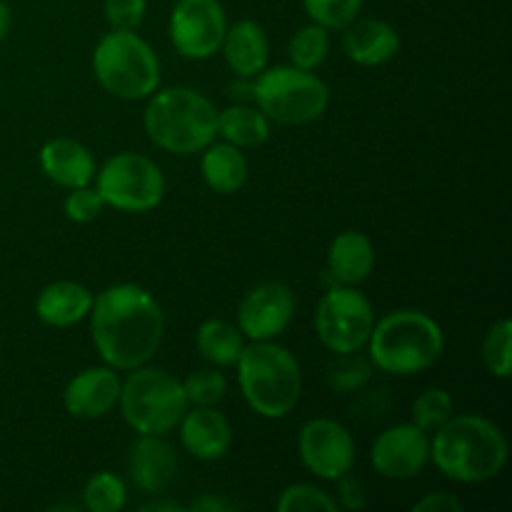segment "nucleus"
Wrapping results in <instances>:
<instances>
[{"label": "nucleus", "mask_w": 512, "mask_h": 512, "mask_svg": "<svg viewBox=\"0 0 512 512\" xmlns=\"http://www.w3.org/2000/svg\"><path fill=\"white\" fill-rule=\"evenodd\" d=\"M90 338L105 365L135 370L163 345L165 315L153 293L133 283L100 290L90 308Z\"/></svg>", "instance_id": "1"}, {"label": "nucleus", "mask_w": 512, "mask_h": 512, "mask_svg": "<svg viewBox=\"0 0 512 512\" xmlns=\"http://www.w3.org/2000/svg\"><path fill=\"white\" fill-rule=\"evenodd\" d=\"M430 460L455 483H488L508 463V438L483 415H453L430 438Z\"/></svg>", "instance_id": "2"}, {"label": "nucleus", "mask_w": 512, "mask_h": 512, "mask_svg": "<svg viewBox=\"0 0 512 512\" xmlns=\"http://www.w3.org/2000/svg\"><path fill=\"white\" fill-rule=\"evenodd\" d=\"M150 143L175 155L203 153L218 135V108L185 85L155 90L143 113Z\"/></svg>", "instance_id": "3"}, {"label": "nucleus", "mask_w": 512, "mask_h": 512, "mask_svg": "<svg viewBox=\"0 0 512 512\" xmlns=\"http://www.w3.org/2000/svg\"><path fill=\"white\" fill-rule=\"evenodd\" d=\"M238 383L245 403L260 418L280 420L293 413L303 393L300 363L275 340H250L238 358Z\"/></svg>", "instance_id": "4"}, {"label": "nucleus", "mask_w": 512, "mask_h": 512, "mask_svg": "<svg viewBox=\"0 0 512 512\" xmlns=\"http://www.w3.org/2000/svg\"><path fill=\"white\" fill-rule=\"evenodd\" d=\"M373 368L390 375H415L433 368L445 350L443 328L420 310H393L375 320L368 345Z\"/></svg>", "instance_id": "5"}, {"label": "nucleus", "mask_w": 512, "mask_h": 512, "mask_svg": "<svg viewBox=\"0 0 512 512\" xmlns=\"http://www.w3.org/2000/svg\"><path fill=\"white\" fill-rule=\"evenodd\" d=\"M93 73L110 95L145 100L160 88L155 50L135 30H110L93 50Z\"/></svg>", "instance_id": "6"}, {"label": "nucleus", "mask_w": 512, "mask_h": 512, "mask_svg": "<svg viewBox=\"0 0 512 512\" xmlns=\"http://www.w3.org/2000/svg\"><path fill=\"white\" fill-rule=\"evenodd\" d=\"M120 413L138 435H168L190 408L183 383L160 368L130 370L120 385Z\"/></svg>", "instance_id": "7"}, {"label": "nucleus", "mask_w": 512, "mask_h": 512, "mask_svg": "<svg viewBox=\"0 0 512 512\" xmlns=\"http://www.w3.org/2000/svg\"><path fill=\"white\" fill-rule=\"evenodd\" d=\"M253 103L275 123L305 125L328 110L330 90L313 70L275 65L253 78Z\"/></svg>", "instance_id": "8"}, {"label": "nucleus", "mask_w": 512, "mask_h": 512, "mask_svg": "<svg viewBox=\"0 0 512 512\" xmlns=\"http://www.w3.org/2000/svg\"><path fill=\"white\" fill-rule=\"evenodd\" d=\"M95 190L105 205L120 213H148L165 198V175L140 153H118L95 173Z\"/></svg>", "instance_id": "9"}, {"label": "nucleus", "mask_w": 512, "mask_h": 512, "mask_svg": "<svg viewBox=\"0 0 512 512\" xmlns=\"http://www.w3.org/2000/svg\"><path fill=\"white\" fill-rule=\"evenodd\" d=\"M375 325V310L368 295L355 285H333L315 310V333L335 355L360 353Z\"/></svg>", "instance_id": "10"}, {"label": "nucleus", "mask_w": 512, "mask_h": 512, "mask_svg": "<svg viewBox=\"0 0 512 512\" xmlns=\"http://www.w3.org/2000/svg\"><path fill=\"white\" fill-rule=\"evenodd\" d=\"M228 30L220 0H178L170 13L173 48L188 60L213 58Z\"/></svg>", "instance_id": "11"}, {"label": "nucleus", "mask_w": 512, "mask_h": 512, "mask_svg": "<svg viewBox=\"0 0 512 512\" xmlns=\"http://www.w3.org/2000/svg\"><path fill=\"white\" fill-rule=\"evenodd\" d=\"M298 453L315 478L338 480L353 470L355 440L338 420L313 418L300 428Z\"/></svg>", "instance_id": "12"}, {"label": "nucleus", "mask_w": 512, "mask_h": 512, "mask_svg": "<svg viewBox=\"0 0 512 512\" xmlns=\"http://www.w3.org/2000/svg\"><path fill=\"white\" fill-rule=\"evenodd\" d=\"M293 318V288L280 280L255 285L238 305V330L248 340H275L290 328Z\"/></svg>", "instance_id": "13"}, {"label": "nucleus", "mask_w": 512, "mask_h": 512, "mask_svg": "<svg viewBox=\"0 0 512 512\" xmlns=\"http://www.w3.org/2000/svg\"><path fill=\"white\" fill-rule=\"evenodd\" d=\"M375 473L388 480H410L430 463V435L413 423L383 430L370 448Z\"/></svg>", "instance_id": "14"}, {"label": "nucleus", "mask_w": 512, "mask_h": 512, "mask_svg": "<svg viewBox=\"0 0 512 512\" xmlns=\"http://www.w3.org/2000/svg\"><path fill=\"white\" fill-rule=\"evenodd\" d=\"M178 428L183 448L203 463L225 458L233 445V425L215 405H190Z\"/></svg>", "instance_id": "15"}, {"label": "nucleus", "mask_w": 512, "mask_h": 512, "mask_svg": "<svg viewBox=\"0 0 512 512\" xmlns=\"http://www.w3.org/2000/svg\"><path fill=\"white\" fill-rule=\"evenodd\" d=\"M120 385H123V380L110 365L83 370L65 385V410L78 420L105 418L118 405Z\"/></svg>", "instance_id": "16"}, {"label": "nucleus", "mask_w": 512, "mask_h": 512, "mask_svg": "<svg viewBox=\"0 0 512 512\" xmlns=\"http://www.w3.org/2000/svg\"><path fill=\"white\" fill-rule=\"evenodd\" d=\"M178 473V455L165 435H140L128 453V475L138 490L158 495L170 488Z\"/></svg>", "instance_id": "17"}, {"label": "nucleus", "mask_w": 512, "mask_h": 512, "mask_svg": "<svg viewBox=\"0 0 512 512\" xmlns=\"http://www.w3.org/2000/svg\"><path fill=\"white\" fill-rule=\"evenodd\" d=\"M40 168L45 178L60 188H83L93 183L98 165L93 153L73 138H53L40 148Z\"/></svg>", "instance_id": "18"}, {"label": "nucleus", "mask_w": 512, "mask_h": 512, "mask_svg": "<svg viewBox=\"0 0 512 512\" xmlns=\"http://www.w3.org/2000/svg\"><path fill=\"white\" fill-rule=\"evenodd\" d=\"M400 50V35L390 23L378 18H355L343 28V53L363 68H378L393 60Z\"/></svg>", "instance_id": "19"}, {"label": "nucleus", "mask_w": 512, "mask_h": 512, "mask_svg": "<svg viewBox=\"0 0 512 512\" xmlns=\"http://www.w3.org/2000/svg\"><path fill=\"white\" fill-rule=\"evenodd\" d=\"M220 50H223L228 68L238 78H255L268 68V33L255 20H238L235 25H228Z\"/></svg>", "instance_id": "20"}, {"label": "nucleus", "mask_w": 512, "mask_h": 512, "mask_svg": "<svg viewBox=\"0 0 512 512\" xmlns=\"http://www.w3.org/2000/svg\"><path fill=\"white\" fill-rule=\"evenodd\" d=\"M375 268L373 240L360 230L335 235L328 250V275L335 285H360Z\"/></svg>", "instance_id": "21"}, {"label": "nucleus", "mask_w": 512, "mask_h": 512, "mask_svg": "<svg viewBox=\"0 0 512 512\" xmlns=\"http://www.w3.org/2000/svg\"><path fill=\"white\" fill-rule=\"evenodd\" d=\"M93 308V293L85 285L73 283V280H55L40 290L35 300V315L40 323L50 328H70L80 320L88 318Z\"/></svg>", "instance_id": "22"}, {"label": "nucleus", "mask_w": 512, "mask_h": 512, "mask_svg": "<svg viewBox=\"0 0 512 512\" xmlns=\"http://www.w3.org/2000/svg\"><path fill=\"white\" fill-rule=\"evenodd\" d=\"M200 173L205 185L220 195H233L248 183V158L230 143H210L203 150Z\"/></svg>", "instance_id": "23"}, {"label": "nucleus", "mask_w": 512, "mask_h": 512, "mask_svg": "<svg viewBox=\"0 0 512 512\" xmlns=\"http://www.w3.org/2000/svg\"><path fill=\"white\" fill-rule=\"evenodd\" d=\"M218 135L235 148H258L270 138V120L258 105L235 103L218 110Z\"/></svg>", "instance_id": "24"}, {"label": "nucleus", "mask_w": 512, "mask_h": 512, "mask_svg": "<svg viewBox=\"0 0 512 512\" xmlns=\"http://www.w3.org/2000/svg\"><path fill=\"white\" fill-rule=\"evenodd\" d=\"M195 348L205 363L228 368V365L238 363L240 353H243V333L238 330V325L228 323V320H205L195 333Z\"/></svg>", "instance_id": "25"}, {"label": "nucleus", "mask_w": 512, "mask_h": 512, "mask_svg": "<svg viewBox=\"0 0 512 512\" xmlns=\"http://www.w3.org/2000/svg\"><path fill=\"white\" fill-rule=\"evenodd\" d=\"M330 30H325L323 25L310 23L305 28H300L298 33L290 38L288 55L290 65L300 70H315L325 63L330 50Z\"/></svg>", "instance_id": "26"}, {"label": "nucleus", "mask_w": 512, "mask_h": 512, "mask_svg": "<svg viewBox=\"0 0 512 512\" xmlns=\"http://www.w3.org/2000/svg\"><path fill=\"white\" fill-rule=\"evenodd\" d=\"M128 503V488L118 475L100 470L85 483L83 508L90 512H120Z\"/></svg>", "instance_id": "27"}, {"label": "nucleus", "mask_w": 512, "mask_h": 512, "mask_svg": "<svg viewBox=\"0 0 512 512\" xmlns=\"http://www.w3.org/2000/svg\"><path fill=\"white\" fill-rule=\"evenodd\" d=\"M453 408V395H450L448 390H423L413 403V420H410V423L418 425V428L425 430L428 435H433L435 430H440L450 418H453Z\"/></svg>", "instance_id": "28"}, {"label": "nucleus", "mask_w": 512, "mask_h": 512, "mask_svg": "<svg viewBox=\"0 0 512 512\" xmlns=\"http://www.w3.org/2000/svg\"><path fill=\"white\" fill-rule=\"evenodd\" d=\"M512 323L508 318L498 320L493 328L488 330L483 340V363L488 368V373L498 380L510 378V365H512Z\"/></svg>", "instance_id": "29"}, {"label": "nucleus", "mask_w": 512, "mask_h": 512, "mask_svg": "<svg viewBox=\"0 0 512 512\" xmlns=\"http://www.w3.org/2000/svg\"><path fill=\"white\" fill-rule=\"evenodd\" d=\"M303 8L313 23L325 30H343L363 10V0H303Z\"/></svg>", "instance_id": "30"}, {"label": "nucleus", "mask_w": 512, "mask_h": 512, "mask_svg": "<svg viewBox=\"0 0 512 512\" xmlns=\"http://www.w3.org/2000/svg\"><path fill=\"white\" fill-rule=\"evenodd\" d=\"M275 508H278V512H338V503H335L333 495L325 493L318 485L298 483L280 493Z\"/></svg>", "instance_id": "31"}, {"label": "nucleus", "mask_w": 512, "mask_h": 512, "mask_svg": "<svg viewBox=\"0 0 512 512\" xmlns=\"http://www.w3.org/2000/svg\"><path fill=\"white\" fill-rule=\"evenodd\" d=\"M185 390L188 405H218L228 393V380L223 373L213 368H203L190 373L188 378L180 380Z\"/></svg>", "instance_id": "32"}, {"label": "nucleus", "mask_w": 512, "mask_h": 512, "mask_svg": "<svg viewBox=\"0 0 512 512\" xmlns=\"http://www.w3.org/2000/svg\"><path fill=\"white\" fill-rule=\"evenodd\" d=\"M370 378H373V363L358 358V353L340 355L338 363L330 365L328 370V385L333 390H338V393L360 390Z\"/></svg>", "instance_id": "33"}, {"label": "nucleus", "mask_w": 512, "mask_h": 512, "mask_svg": "<svg viewBox=\"0 0 512 512\" xmlns=\"http://www.w3.org/2000/svg\"><path fill=\"white\" fill-rule=\"evenodd\" d=\"M103 208H105V200L100 198L98 190L90 188V185L73 188L63 203L65 218L73 220V223H80V225L98 220V215L103 213Z\"/></svg>", "instance_id": "34"}, {"label": "nucleus", "mask_w": 512, "mask_h": 512, "mask_svg": "<svg viewBox=\"0 0 512 512\" xmlns=\"http://www.w3.org/2000/svg\"><path fill=\"white\" fill-rule=\"evenodd\" d=\"M148 3L145 0H105L103 13L110 28L115 30H135L145 20Z\"/></svg>", "instance_id": "35"}, {"label": "nucleus", "mask_w": 512, "mask_h": 512, "mask_svg": "<svg viewBox=\"0 0 512 512\" xmlns=\"http://www.w3.org/2000/svg\"><path fill=\"white\" fill-rule=\"evenodd\" d=\"M335 483H338V500H335V503H338V510L340 508L343 510H363L365 508V490H363V485H360L358 478H353L350 473H345V475H340Z\"/></svg>", "instance_id": "36"}, {"label": "nucleus", "mask_w": 512, "mask_h": 512, "mask_svg": "<svg viewBox=\"0 0 512 512\" xmlns=\"http://www.w3.org/2000/svg\"><path fill=\"white\" fill-rule=\"evenodd\" d=\"M415 512H463L465 505L450 493H430L413 505Z\"/></svg>", "instance_id": "37"}, {"label": "nucleus", "mask_w": 512, "mask_h": 512, "mask_svg": "<svg viewBox=\"0 0 512 512\" xmlns=\"http://www.w3.org/2000/svg\"><path fill=\"white\" fill-rule=\"evenodd\" d=\"M230 98H235L238 103H253V78H238L228 88Z\"/></svg>", "instance_id": "38"}, {"label": "nucleus", "mask_w": 512, "mask_h": 512, "mask_svg": "<svg viewBox=\"0 0 512 512\" xmlns=\"http://www.w3.org/2000/svg\"><path fill=\"white\" fill-rule=\"evenodd\" d=\"M230 505L228 503H223V500H218V498H210V495H205V498H200L198 503H193L190 505V510H203V512H225L228 510Z\"/></svg>", "instance_id": "39"}, {"label": "nucleus", "mask_w": 512, "mask_h": 512, "mask_svg": "<svg viewBox=\"0 0 512 512\" xmlns=\"http://www.w3.org/2000/svg\"><path fill=\"white\" fill-rule=\"evenodd\" d=\"M8 33H10V8L0 0V43L8 38Z\"/></svg>", "instance_id": "40"}, {"label": "nucleus", "mask_w": 512, "mask_h": 512, "mask_svg": "<svg viewBox=\"0 0 512 512\" xmlns=\"http://www.w3.org/2000/svg\"><path fill=\"white\" fill-rule=\"evenodd\" d=\"M140 510H145V512H158V510L173 512V510H183V505H178V503H150V505H143Z\"/></svg>", "instance_id": "41"}]
</instances>
